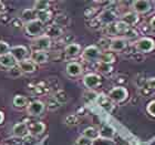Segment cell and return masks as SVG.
I'll use <instances>...</instances> for the list:
<instances>
[{
  "mask_svg": "<svg viewBox=\"0 0 155 145\" xmlns=\"http://www.w3.org/2000/svg\"><path fill=\"white\" fill-rule=\"evenodd\" d=\"M135 50L139 53L143 54V53H150L155 49V41L154 39L150 38V37H143V38L139 39L135 42Z\"/></svg>",
  "mask_w": 155,
  "mask_h": 145,
  "instance_id": "6da1fadb",
  "label": "cell"
},
{
  "mask_svg": "<svg viewBox=\"0 0 155 145\" xmlns=\"http://www.w3.org/2000/svg\"><path fill=\"white\" fill-rule=\"evenodd\" d=\"M51 39L48 36H45V33L41 36L37 37L31 42V50L33 51H47L51 47Z\"/></svg>",
  "mask_w": 155,
  "mask_h": 145,
  "instance_id": "7a4b0ae2",
  "label": "cell"
},
{
  "mask_svg": "<svg viewBox=\"0 0 155 145\" xmlns=\"http://www.w3.org/2000/svg\"><path fill=\"white\" fill-rule=\"evenodd\" d=\"M25 31L28 36L37 38V37L41 36L42 32L45 31V23H42L38 19L33 20L31 22H28L25 25Z\"/></svg>",
  "mask_w": 155,
  "mask_h": 145,
  "instance_id": "3957f363",
  "label": "cell"
},
{
  "mask_svg": "<svg viewBox=\"0 0 155 145\" xmlns=\"http://www.w3.org/2000/svg\"><path fill=\"white\" fill-rule=\"evenodd\" d=\"M129 92L124 87H114L112 90H110L107 97L110 99L113 103H121L127 99Z\"/></svg>",
  "mask_w": 155,
  "mask_h": 145,
  "instance_id": "277c9868",
  "label": "cell"
},
{
  "mask_svg": "<svg viewBox=\"0 0 155 145\" xmlns=\"http://www.w3.org/2000/svg\"><path fill=\"white\" fill-rule=\"evenodd\" d=\"M102 51L97 45H89L82 51V59L87 62H99Z\"/></svg>",
  "mask_w": 155,
  "mask_h": 145,
  "instance_id": "5b68a950",
  "label": "cell"
},
{
  "mask_svg": "<svg viewBox=\"0 0 155 145\" xmlns=\"http://www.w3.org/2000/svg\"><path fill=\"white\" fill-rule=\"evenodd\" d=\"M45 103L41 102V101H38V100L29 102L28 107H26L27 113H28L30 116H33V117L42 115V113L45 112Z\"/></svg>",
  "mask_w": 155,
  "mask_h": 145,
  "instance_id": "8992f818",
  "label": "cell"
},
{
  "mask_svg": "<svg viewBox=\"0 0 155 145\" xmlns=\"http://www.w3.org/2000/svg\"><path fill=\"white\" fill-rule=\"evenodd\" d=\"M10 54L12 55L13 59L18 63V62H21L28 58L29 50L25 45H15V47H11V49H10Z\"/></svg>",
  "mask_w": 155,
  "mask_h": 145,
  "instance_id": "52a82bcc",
  "label": "cell"
},
{
  "mask_svg": "<svg viewBox=\"0 0 155 145\" xmlns=\"http://www.w3.org/2000/svg\"><path fill=\"white\" fill-rule=\"evenodd\" d=\"M26 124H27V127H28L29 135L31 136L41 135L45 130V123L39 122V121H29V122H26Z\"/></svg>",
  "mask_w": 155,
  "mask_h": 145,
  "instance_id": "ba28073f",
  "label": "cell"
},
{
  "mask_svg": "<svg viewBox=\"0 0 155 145\" xmlns=\"http://www.w3.org/2000/svg\"><path fill=\"white\" fill-rule=\"evenodd\" d=\"M127 43H129V41L125 40L123 37H116L110 41L109 50L113 52H122L127 48Z\"/></svg>",
  "mask_w": 155,
  "mask_h": 145,
  "instance_id": "9c48e42d",
  "label": "cell"
},
{
  "mask_svg": "<svg viewBox=\"0 0 155 145\" xmlns=\"http://www.w3.org/2000/svg\"><path fill=\"white\" fill-rule=\"evenodd\" d=\"M133 12L136 15L139 13H147L150 10L152 9V3L149 0H135L132 2Z\"/></svg>",
  "mask_w": 155,
  "mask_h": 145,
  "instance_id": "30bf717a",
  "label": "cell"
},
{
  "mask_svg": "<svg viewBox=\"0 0 155 145\" xmlns=\"http://www.w3.org/2000/svg\"><path fill=\"white\" fill-rule=\"evenodd\" d=\"M83 84L84 87H87L89 90L95 89L101 84V77L97 73H89L84 75L83 77Z\"/></svg>",
  "mask_w": 155,
  "mask_h": 145,
  "instance_id": "8fae6325",
  "label": "cell"
},
{
  "mask_svg": "<svg viewBox=\"0 0 155 145\" xmlns=\"http://www.w3.org/2000/svg\"><path fill=\"white\" fill-rule=\"evenodd\" d=\"M115 19H116V13L111 9H107V10H105V11H103V12L99 16V18H97L99 22H100L101 25H104V26H107V25L113 23Z\"/></svg>",
  "mask_w": 155,
  "mask_h": 145,
  "instance_id": "7c38bea8",
  "label": "cell"
},
{
  "mask_svg": "<svg viewBox=\"0 0 155 145\" xmlns=\"http://www.w3.org/2000/svg\"><path fill=\"white\" fill-rule=\"evenodd\" d=\"M95 101H97V104H99V105H100L104 111H107V112H109V113H111L112 111H113L114 104H113V102L107 97V95L100 94V95H97V100Z\"/></svg>",
  "mask_w": 155,
  "mask_h": 145,
  "instance_id": "4fadbf2b",
  "label": "cell"
},
{
  "mask_svg": "<svg viewBox=\"0 0 155 145\" xmlns=\"http://www.w3.org/2000/svg\"><path fill=\"white\" fill-rule=\"evenodd\" d=\"M12 134L16 137H20V139H23V137L29 135L26 122H19L15 124L12 127Z\"/></svg>",
  "mask_w": 155,
  "mask_h": 145,
  "instance_id": "5bb4252c",
  "label": "cell"
},
{
  "mask_svg": "<svg viewBox=\"0 0 155 145\" xmlns=\"http://www.w3.org/2000/svg\"><path fill=\"white\" fill-rule=\"evenodd\" d=\"M17 65L19 67L22 73H32V72L37 71V68H38L36 63L31 61L30 59H26L21 62H18Z\"/></svg>",
  "mask_w": 155,
  "mask_h": 145,
  "instance_id": "9a60e30c",
  "label": "cell"
},
{
  "mask_svg": "<svg viewBox=\"0 0 155 145\" xmlns=\"http://www.w3.org/2000/svg\"><path fill=\"white\" fill-rule=\"evenodd\" d=\"M97 131H99V136L103 139L113 140V137L115 136V130L110 124H103Z\"/></svg>",
  "mask_w": 155,
  "mask_h": 145,
  "instance_id": "2e32d148",
  "label": "cell"
},
{
  "mask_svg": "<svg viewBox=\"0 0 155 145\" xmlns=\"http://www.w3.org/2000/svg\"><path fill=\"white\" fill-rule=\"evenodd\" d=\"M65 71H67L68 75L74 77H79V75L82 73L83 68H82V65H81L79 62H70V63L67 64Z\"/></svg>",
  "mask_w": 155,
  "mask_h": 145,
  "instance_id": "e0dca14e",
  "label": "cell"
},
{
  "mask_svg": "<svg viewBox=\"0 0 155 145\" xmlns=\"http://www.w3.org/2000/svg\"><path fill=\"white\" fill-rule=\"evenodd\" d=\"M30 60L32 62H35L36 64H43V63H47V62H48L49 55H48V53L45 51H33L32 53H31Z\"/></svg>",
  "mask_w": 155,
  "mask_h": 145,
  "instance_id": "ac0fdd59",
  "label": "cell"
},
{
  "mask_svg": "<svg viewBox=\"0 0 155 145\" xmlns=\"http://www.w3.org/2000/svg\"><path fill=\"white\" fill-rule=\"evenodd\" d=\"M121 21H123L125 25H127L129 27L132 28L133 26H135L136 23L139 22V15H136V13L133 12V11L126 12L121 17Z\"/></svg>",
  "mask_w": 155,
  "mask_h": 145,
  "instance_id": "d6986e66",
  "label": "cell"
},
{
  "mask_svg": "<svg viewBox=\"0 0 155 145\" xmlns=\"http://www.w3.org/2000/svg\"><path fill=\"white\" fill-rule=\"evenodd\" d=\"M37 19V11L35 9H25L20 15V20L22 21L25 25L28 22H31L33 20Z\"/></svg>",
  "mask_w": 155,
  "mask_h": 145,
  "instance_id": "ffe728a7",
  "label": "cell"
},
{
  "mask_svg": "<svg viewBox=\"0 0 155 145\" xmlns=\"http://www.w3.org/2000/svg\"><path fill=\"white\" fill-rule=\"evenodd\" d=\"M81 52V45L78 44V43H69V44L65 45L64 48V53L70 58H73V57H77V55L80 54Z\"/></svg>",
  "mask_w": 155,
  "mask_h": 145,
  "instance_id": "44dd1931",
  "label": "cell"
},
{
  "mask_svg": "<svg viewBox=\"0 0 155 145\" xmlns=\"http://www.w3.org/2000/svg\"><path fill=\"white\" fill-rule=\"evenodd\" d=\"M12 104H13V107H16V109L21 110V109H25V107H28L29 101H28L27 97H25V95H21V94H18V95H15V97H13Z\"/></svg>",
  "mask_w": 155,
  "mask_h": 145,
  "instance_id": "7402d4cb",
  "label": "cell"
},
{
  "mask_svg": "<svg viewBox=\"0 0 155 145\" xmlns=\"http://www.w3.org/2000/svg\"><path fill=\"white\" fill-rule=\"evenodd\" d=\"M0 65L2 67V68H6V69H10L17 65V61L13 59V57L10 53L6 55H2V57H0Z\"/></svg>",
  "mask_w": 155,
  "mask_h": 145,
  "instance_id": "603a6c76",
  "label": "cell"
},
{
  "mask_svg": "<svg viewBox=\"0 0 155 145\" xmlns=\"http://www.w3.org/2000/svg\"><path fill=\"white\" fill-rule=\"evenodd\" d=\"M45 36H48L50 39L52 38H57V37L62 36V29L61 27H59L58 25H52V26H49L47 29H45Z\"/></svg>",
  "mask_w": 155,
  "mask_h": 145,
  "instance_id": "cb8c5ba5",
  "label": "cell"
},
{
  "mask_svg": "<svg viewBox=\"0 0 155 145\" xmlns=\"http://www.w3.org/2000/svg\"><path fill=\"white\" fill-rule=\"evenodd\" d=\"M82 136L91 140V141H93V140H95V139L99 137V131H97V129L93 127V126H89V127H87V129L83 130V132H82Z\"/></svg>",
  "mask_w": 155,
  "mask_h": 145,
  "instance_id": "d4e9b609",
  "label": "cell"
},
{
  "mask_svg": "<svg viewBox=\"0 0 155 145\" xmlns=\"http://www.w3.org/2000/svg\"><path fill=\"white\" fill-rule=\"evenodd\" d=\"M99 61L103 62V63H107V64H112V63L115 61V55H114L113 52L102 51V54H101Z\"/></svg>",
  "mask_w": 155,
  "mask_h": 145,
  "instance_id": "484cf974",
  "label": "cell"
},
{
  "mask_svg": "<svg viewBox=\"0 0 155 145\" xmlns=\"http://www.w3.org/2000/svg\"><path fill=\"white\" fill-rule=\"evenodd\" d=\"M49 6H50V2L49 1H45V0H38L35 2L33 5V8L37 11V12H41V11H47L49 9Z\"/></svg>",
  "mask_w": 155,
  "mask_h": 145,
  "instance_id": "4316f807",
  "label": "cell"
},
{
  "mask_svg": "<svg viewBox=\"0 0 155 145\" xmlns=\"http://www.w3.org/2000/svg\"><path fill=\"white\" fill-rule=\"evenodd\" d=\"M114 26H115V30H116V33L117 35H124V33L127 31V29L129 28H131V27H129L127 25H125V23L123 22V21H116V22H114Z\"/></svg>",
  "mask_w": 155,
  "mask_h": 145,
  "instance_id": "83f0119b",
  "label": "cell"
},
{
  "mask_svg": "<svg viewBox=\"0 0 155 145\" xmlns=\"http://www.w3.org/2000/svg\"><path fill=\"white\" fill-rule=\"evenodd\" d=\"M97 68L101 73H104V74L110 73V72H112V70H113L112 64H107V63H103V62H100V61L97 62Z\"/></svg>",
  "mask_w": 155,
  "mask_h": 145,
  "instance_id": "f1b7e54d",
  "label": "cell"
},
{
  "mask_svg": "<svg viewBox=\"0 0 155 145\" xmlns=\"http://www.w3.org/2000/svg\"><path fill=\"white\" fill-rule=\"evenodd\" d=\"M51 18V13L49 12L48 10L47 11H41V12H37V19L39 21H41L42 23H45L47 21H49Z\"/></svg>",
  "mask_w": 155,
  "mask_h": 145,
  "instance_id": "f546056e",
  "label": "cell"
},
{
  "mask_svg": "<svg viewBox=\"0 0 155 145\" xmlns=\"http://www.w3.org/2000/svg\"><path fill=\"white\" fill-rule=\"evenodd\" d=\"M92 145H114L113 140H107L103 137H97L92 141Z\"/></svg>",
  "mask_w": 155,
  "mask_h": 145,
  "instance_id": "4dcf8cb0",
  "label": "cell"
},
{
  "mask_svg": "<svg viewBox=\"0 0 155 145\" xmlns=\"http://www.w3.org/2000/svg\"><path fill=\"white\" fill-rule=\"evenodd\" d=\"M10 49L11 47L9 45V43H7L6 41H0V57L10 53Z\"/></svg>",
  "mask_w": 155,
  "mask_h": 145,
  "instance_id": "1f68e13d",
  "label": "cell"
},
{
  "mask_svg": "<svg viewBox=\"0 0 155 145\" xmlns=\"http://www.w3.org/2000/svg\"><path fill=\"white\" fill-rule=\"evenodd\" d=\"M8 74H9V77L16 79V77H20V75L22 74V72H21V70L19 69L18 65H15V67H12V68L8 69Z\"/></svg>",
  "mask_w": 155,
  "mask_h": 145,
  "instance_id": "d6a6232c",
  "label": "cell"
},
{
  "mask_svg": "<svg viewBox=\"0 0 155 145\" xmlns=\"http://www.w3.org/2000/svg\"><path fill=\"white\" fill-rule=\"evenodd\" d=\"M137 36H139V32H137L136 30H134L133 28H129V29H127V31L123 35V38L129 41L130 39H134V38H136Z\"/></svg>",
  "mask_w": 155,
  "mask_h": 145,
  "instance_id": "836d02e7",
  "label": "cell"
},
{
  "mask_svg": "<svg viewBox=\"0 0 155 145\" xmlns=\"http://www.w3.org/2000/svg\"><path fill=\"white\" fill-rule=\"evenodd\" d=\"M145 89L146 90H149L150 92H154L155 91V77H150L147 80L145 81Z\"/></svg>",
  "mask_w": 155,
  "mask_h": 145,
  "instance_id": "e575fe53",
  "label": "cell"
},
{
  "mask_svg": "<svg viewBox=\"0 0 155 145\" xmlns=\"http://www.w3.org/2000/svg\"><path fill=\"white\" fill-rule=\"evenodd\" d=\"M74 145H92V141L81 135L80 137H78V139L75 140Z\"/></svg>",
  "mask_w": 155,
  "mask_h": 145,
  "instance_id": "d590c367",
  "label": "cell"
},
{
  "mask_svg": "<svg viewBox=\"0 0 155 145\" xmlns=\"http://www.w3.org/2000/svg\"><path fill=\"white\" fill-rule=\"evenodd\" d=\"M97 94L95 93V92H93V91H91V90L84 93V100L87 101V102L97 100Z\"/></svg>",
  "mask_w": 155,
  "mask_h": 145,
  "instance_id": "8d00e7d4",
  "label": "cell"
},
{
  "mask_svg": "<svg viewBox=\"0 0 155 145\" xmlns=\"http://www.w3.org/2000/svg\"><path fill=\"white\" fill-rule=\"evenodd\" d=\"M146 111L149 113L150 115L155 117V100L151 101L149 104H147V107H146Z\"/></svg>",
  "mask_w": 155,
  "mask_h": 145,
  "instance_id": "74e56055",
  "label": "cell"
},
{
  "mask_svg": "<svg viewBox=\"0 0 155 145\" xmlns=\"http://www.w3.org/2000/svg\"><path fill=\"white\" fill-rule=\"evenodd\" d=\"M78 122H79V120L75 115H68L65 117V123L69 125H75L78 124Z\"/></svg>",
  "mask_w": 155,
  "mask_h": 145,
  "instance_id": "f35d334b",
  "label": "cell"
},
{
  "mask_svg": "<svg viewBox=\"0 0 155 145\" xmlns=\"http://www.w3.org/2000/svg\"><path fill=\"white\" fill-rule=\"evenodd\" d=\"M141 30H142V32L145 35V32L146 33L150 32V31L152 30V28L150 27V25H146V23H145V25H142V26H141Z\"/></svg>",
  "mask_w": 155,
  "mask_h": 145,
  "instance_id": "ab89813d",
  "label": "cell"
},
{
  "mask_svg": "<svg viewBox=\"0 0 155 145\" xmlns=\"http://www.w3.org/2000/svg\"><path fill=\"white\" fill-rule=\"evenodd\" d=\"M6 10H7L6 6H5L1 1H0V15H1V13H3V12H6Z\"/></svg>",
  "mask_w": 155,
  "mask_h": 145,
  "instance_id": "60d3db41",
  "label": "cell"
},
{
  "mask_svg": "<svg viewBox=\"0 0 155 145\" xmlns=\"http://www.w3.org/2000/svg\"><path fill=\"white\" fill-rule=\"evenodd\" d=\"M150 27L155 30V17H153L152 19H151V21H150Z\"/></svg>",
  "mask_w": 155,
  "mask_h": 145,
  "instance_id": "b9f144b4",
  "label": "cell"
},
{
  "mask_svg": "<svg viewBox=\"0 0 155 145\" xmlns=\"http://www.w3.org/2000/svg\"><path fill=\"white\" fill-rule=\"evenodd\" d=\"M3 120H5V114H3V112L0 111V124L3 122Z\"/></svg>",
  "mask_w": 155,
  "mask_h": 145,
  "instance_id": "7bdbcfd3",
  "label": "cell"
},
{
  "mask_svg": "<svg viewBox=\"0 0 155 145\" xmlns=\"http://www.w3.org/2000/svg\"><path fill=\"white\" fill-rule=\"evenodd\" d=\"M153 5H154V6H155V1H154V2H153Z\"/></svg>",
  "mask_w": 155,
  "mask_h": 145,
  "instance_id": "ee69618b",
  "label": "cell"
},
{
  "mask_svg": "<svg viewBox=\"0 0 155 145\" xmlns=\"http://www.w3.org/2000/svg\"><path fill=\"white\" fill-rule=\"evenodd\" d=\"M0 16H1V15H0Z\"/></svg>",
  "mask_w": 155,
  "mask_h": 145,
  "instance_id": "f6af8a7d",
  "label": "cell"
}]
</instances>
